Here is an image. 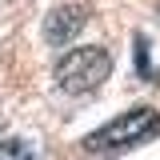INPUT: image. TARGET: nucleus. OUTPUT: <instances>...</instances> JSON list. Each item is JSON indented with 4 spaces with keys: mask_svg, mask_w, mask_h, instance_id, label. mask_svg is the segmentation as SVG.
<instances>
[{
    "mask_svg": "<svg viewBox=\"0 0 160 160\" xmlns=\"http://www.w3.org/2000/svg\"><path fill=\"white\" fill-rule=\"evenodd\" d=\"M84 24H88V8L84 4H60V8H52L44 16V40L52 48H64V44H72L80 36Z\"/></svg>",
    "mask_w": 160,
    "mask_h": 160,
    "instance_id": "obj_3",
    "label": "nucleus"
},
{
    "mask_svg": "<svg viewBox=\"0 0 160 160\" xmlns=\"http://www.w3.org/2000/svg\"><path fill=\"white\" fill-rule=\"evenodd\" d=\"M112 72V56H108V48H100V44H84V48H72V52H64V60L56 64V84L64 92H72V96H84V92H92L100 88L104 80Z\"/></svg>",
    "mask_w": 160,
    "mask_h": 160,
    "instance_id": "obj_1",
    "label": "nucleus"
},
{
    "mask_svg": "<svg viewBox=\"0 0 160 160\" xmlns=\"http://www.w3.org/2000/svg\"><path fill=\"white\" fill-rule=\"evenodd\" d=\"M32 156H36V152H32L28 140H20V136L0 140V160H32Z\"/></svg>",
    "mask_w": 160,
    "mask_h": 160,
    "instance_id": "obj_4",
    "label": "nucleus"
},
{
    "mask_svg": "<svg viewBox=\"0 0 160 160\" xmlns=\"http://www.w3.org/2000/svg\"><path fill=\"white\" fill-rule=\"evenodd\" d=\"M160 128V112L148 108V104H136L128 112H120L116 120H108L104 128H96L92 136L84 140L88 152H112V148H128V144H140L148 132Z\"/></svg>",
    "mask_w": 160,
    "mask_h": 160,
    "instance_id": "obj_2",
    "label": "nucleus"
},
{
    "mask_svg": "<svg viewBox=\"0 0 160 160\" xmlns=\"http://www.w3.org/2000/svg\"><path fill=\"white\" fill-rule=\"evenodd\" d=\"M136 60H140V72L148 76V40L144 36H136Z\"/></svg>",
    "mask_w": 160,
    "mask_h": 160,
    "instance_id": "obj_5",
    "label": "nucleus"
}]
</instances>
